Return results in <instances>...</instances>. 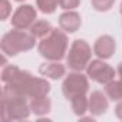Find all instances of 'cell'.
<instances>
[{
	"label": "cell",
	"mask_w": 122,
	"mask_h": 122,
	"mask_svg": "<svg viewBox=\"0 0 122 122\" xmlns=\"http://www.w3.org/2000/svg\"><path fill=\"white\" fill-rule=\"evenodd\" d=\"M68 35L63 29H52V32L40 39L37 50L46 60H62L68 55Z\"/></svg>",
	"instance_id": "cell-1"
},
{
	"label": "cell",
	"mask_w": 122,
	"mask_h": 122,
	"mask_svg": "<svg viewBox=\"0 0 122 122\" xmlns=\"http://www.w3.org/2000/svg\"><path fill=\"white\" fill-rule=\"evenodd\" d=\"M36 45V37L30 32H25L22 29L9 30L6 35H3L0 47L2 52L7 56H16L22 52L32 50Z\"/></svg>",
	"instance_id": "cell-2"
},
{
	"label": "cell",
	"mask_w": 122,
	"mask_h": 122,
	"mask_svg": "<svg viewBox=\"0 0 122 122\" xmlns=\"http://www.w3.org/2000/svg\"><path fill=\"white\" fill-rule=\"evenodd\" d=\"M30 105L27 98L20 95H2V119L3 121H23L30 115Z\"/></svg>",
	"instance_id": "cell-3"
},
{
	"label": "cell",
	"mask_w": 122,
	"mask_h": 122,
	"mask_svg": "<svg viewBox=\"0 0 122 122\" xmlns=\"http://www.w3.org/2000/svg\"><path fill=\"white\" fill-rule=\"evenodd\" d=\"M92 60V47L83 39H76L72 42L69 52L66 55V65L75 72H82L86 69Z\"/></svg>",
	"instance_id": "cell-4"
},
{
	"label": "cell",
	"mask_w": 122,
	"mask_h": 122,
	"mask_svg": "<svg viewBox=\"0 0 122 122\" xmlns=\"http://www.w3.org/2000/svg\"><path fill=\"white\" fill-rule=\"evenodd\" d=\"M88 91H89V78L88 75H83L82 72L73 71L65 78L62 83V93L69 101H72L76 96L86 95Z\"/></svg>",
	"instance_id": "cell-5"
},
{
	"label": "cell",
	"mask_w": 122,
	"mask_h": 122,
	"mask_svg": "<svg viewBox=\"0 0 122 122\" xmlns=\"http://www.w3.org/2000/svg\"><path fill=\"white\" fill-rule=\"evenodd\" d=\"M85 71L89 79L101 85H106L108 82L115 79V69L111 65H108L103 59H99V57L91 60Z\"/></svg>",
	"instance_id": "cell-6"
},
{
	"label": "cell",
	"mask_w": 122,
	"mask_h": 122,
	"mask_svg": "<svg viewBox=\"0 0 122 122\" xmlns=\"http://www.w3.org/2000/svg\"><path fill=\"white\" fill-rule=\"evenodd\" d=\"M36 19H37L36 9L32 5H22L12 15L10 22H12V26L15 29L26 30V29H30V26L36 22Z\"/></svg>",
	"instance_id": "cell-7"
},
{
	"label": "cell",
	"mask_w": 122,
	"mask_h": 122,
	"mask_svg": "<svg viewBox=\"0 0 122 122\" xmlns=\"http://www.w3.org/2000/svg\"><path fill=\"white\" fill-rule=\"evenodd\" d=\"M116 50V42L109 35L99 36L93 43V55H96L99 59H111Z\"/></svg>",
	"instance_id": "cell-8"
},
{
	"label": "cell",
	"mask_w": 122,
	"mask_h": 122,
	"mask_svg": "<svg viewBox=\"0 0 122 122\" xmlns=\"http://www.w3.org/2000/svg\"><path fill=\"white\" fill-rule=\"evenodd\" d=\"M81 25H82V17L75 10H65L59 16V27L63 29L66 33L78 32Z\"/></svg>",
	"instance_id": "cell-9"
},
{
	"label": "cell",
	"mask_w": 122,
	"mask_h": 122,
	"mask_svg": "<svg viewBox=\"0 0 122 122\" xmlns=\"http://www.w3.org/2000/svg\"><path fill=\"white\" fill-rule=\"evenodd\" d=\"M109 98L102 91H93L89 95V112L93 116H101L108 111Z\"/></svg>",
	"instance_id": "cell-10"
},
{
	"label": "cell",
	"mask_w": 122,
	"mask_h": 122,
	"mask_svg": "<svg viewBox=\"0 0 122 122\" xmlns=\"http://www.w3.org/2000/svg\"><path fill=\"white\" fill-rule=\"evenodd\" d=\"M39 73L45 78H50L53 81L62 79L66 73V66L62 65L59 60H47L39 66Z\"/></svg>",
	"instance_id": "cell-11"
},
{
	"label": "cell",
	"mask_w": 122,
	"mask_h": 122,
	"mask_svg": "<svg viewBox=\"0 0 122 122\" xmlns=\"http://www.w3.org/2000/svg\"><path fill=\"white\" fill-rule=\"evenodd\" d=\"M29 105H30V111L37 116L49 113L50 108H52V102L47 98V95L46 96H39V98H32Z\"/></svg>",
	"instance_id": "cell-12"
},
{
	"label": "cell",
	"mask_w": 122,
	"mask_h": 122,
	"mask_svg": "<svg viewBox=\"0 0 122 122\" xmlns=\"http://www.w3.org/2000/svg\"><path fill=\"white\" fill-rule=\"evenodd\" d=\"M105 93L106 96L113 101V102H119L122 101V81H111L105 85Z\"/></svg>",
	"instance_id": "cell-13"
},
{
	"label": "cell",
	"mask_w": 122,
	"mask_h": 122,
	"mask_svg": "<svg viewBox=\"0 0 122 122\" xmlns=\"http://www.w3.org/2000/svg\"><path fill=\"white\" fill-rule=\"evenodd\" d=\"M52 25L47 22V20H36L32 26H30V29H29V32L36 37V39H43L45 36H47L50 32H52Z\"/></svg>",
	"instance_id": "cell-14"
},
{
	"label": "cell",
	"mask_w": 122,
	"mask_h": 122,
	"mask_svg": "<svg viewBox=\"0 0 122 122\" xmlns=\"http://www.w3.org/2000/svg\"><path fill=\"white\" fill-rule=\"evenodd\" d=\"M71 105H72L73 113L82 118V116L89 111V98H86V95L76 96V98H73V99L71 101Z\"/></svg>",
	"instance_id": "cell-15"
},
{
	"label": "cell",
	"mask_w": 122,
	"mask_h": 122,
	"mask_svg": "<svg viewBox=\"0 0 122 122\" xmlns=\"http://www.w3.org/2000/svg\"><path fill=\"white\" fill-rule=\"evenodd\" d=\"M22 73V69L15 65H6L2 71V81L3 83H12L15 82Z\"/></svg>",
	"instance_id": "cell-16"
},
{
	"label": "cell",
	"mask_w": 122,
	"mask_h": 122,
	"mask_svg": "<svg viewBox=\"0 0 122 122\" xmlns=\"http://www.w3.org/2000/svg\"><path fill=\"white\" fill-rule=\"evenodd\" d=\"M37 9L45 15H52L59 6V0H36Z\"/></svg>",
	"instance_id": "cell-17"
},
{
	"label": "cell",
	"mask_w": 122,
	"mask_h": 122,
	"mask_svg": "<svg viewBox=\"0 0 122 122\" xmlns=\"http://www.w3.org/2000/svg\"><path fill=\"white\" fill-rule=\"evenodd\" d=\"M91 5L96 12H108L113 7L115 0H91Z\"/></svg>",
	"instance_id": "cell-18"
},
{
	"label": "cell",
	"mask_w": 122,
	"mask_h": 122,
	"mask_svg": "<svg viewBox=\"0 0 122 122\" xmlns=\"http://www.w3.org/2000/svg\"><path fill=\"white\" fill-rule=\"evenodd\" d=\"M0 10H2V13H0L2 20H6L9 15L12 13V5L9 0H0Z\"/></svg>",
	"instance_id": "cell-19"
},
{
	"label": "cell",
	"mask_w": 122,
	"mask_h": 122,
	"mask_svg": "<svg viewBox=\"0 0 122 122\" xmlns=\"http://www.w3.org/2000/svg\"><path fill=\"white\" fill-rule=\"evenodd\" d=\"M81 0H59V6L63 10H75L76 7H79Z\"/></svg>",
	"instance_id": "cell-20"
},
{
	"label": "cell",
	"mask_w": 122,
	"mask_h": 122,
	"mask_svg": "<svg viewBox=\"0 0 122 122\" xmlns=\"http://www.w3.org/2000/svg\"><path fill=\"white\" fill-rule=\"evenodd\" d=\"M115 115H116L118 119L122 121V101H119L116 103V106H115Z\"/></svg>",
	"instance_id": "cell-21"
},
{
	"label": "cell",
	"mask_w": 122,
	"mask_h": 122,
	"mask_svg": "<svg viewBox=\"0 0 122 122\" xmlns=\"http://www.w3.org/2000/svg\"><path fill=\"white\" fill-rule=\"evenodd\" d=\"M116 73L119 75V78H122V62L118 65V69H116Z\"/></svg>",
	"instance_id": "cell-22"
},
{
	"label": "cell",
	"mask_w": 122,
	"mask_h": 122,
	"mask_svg": "<svg viewBox=\"0 0 122 122\" xmlns=\"http://www.w3.org/2000/svg\"><path fill=\"white\" fill-rule=\"evenodd\" d=\"M15 2H19V3H22V2H25V0H15Z\"/></svg>",
	"instance_id": "cell-23"
},
{
	"label": "cell",
	"mask_w": 122,
	"mask_h": 122,
	"mask_svg": "<svg viewBox=\"0 0 122 122\" xmlns=\"http://www.w3.org/2000/svg\"><path fill=\"white\" fill-rule=\"evenodd\" d=\"M119 10H121V13H122V3H121V9H119Z\"/></svg>",
	"instance_id": "cell-24"
}]
</instances>
